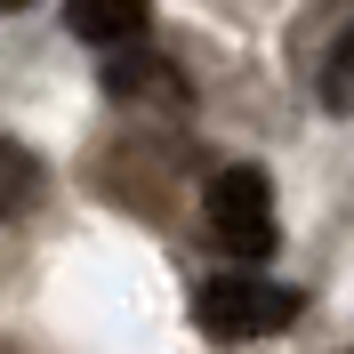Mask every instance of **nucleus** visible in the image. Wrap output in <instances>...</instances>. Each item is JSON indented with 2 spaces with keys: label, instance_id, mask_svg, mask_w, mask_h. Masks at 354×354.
Instances as JSON below:
<instances>
[{
  "label": "nucleus",
  "instance_id": "obj_3",
  "mask_svg": "<svg viewBox=\"0 0 354 354\" xmlns=\"http://www.w3.org/2000/svg\"><path fill=\"white\" fill-rule=\"evenodd\" d=\"M145 17H153V0H65L73 41H88V48H129L145 32Z\"/></svg>",
  "mask_w": 354,
  "mask_h": 354
},
{
  "label": "nucleus",
  "instance_id": "obj_6",
  "mask_svg": "<svg viewBox=\"0 0 354 354\" xmlns=\"http://www.w3.org/2000/svg\"><path fill=\"white\" fill-rule=\"evenodd\" d=\"M17 8H32V0H0V17H17Z\"/></svg>",
  "mask_w": 354,
  "mask_h": 354
},
{
  "label": "nucleus",
  "instance_id": "obj_1",
  "mask_svg": "<svg viewBox=\"0 0 354 354\" xmlns=\"http://www.w3.org/2000/svg\"><path fill=\"white\" fill-rule=\"evenodd\" d=\"M194 322L209 338H266V330H290L298 322V290L266 282V274H218V282H201Z\"/></svg>",
  "mask_w": 354,
  "mask_h": 354
},
{
  "label": "nucleus",
  "instance_id": "obj_5",
  "mask_svg": "<svg viewBox=\"0 0 354 354\" xmlns=\"http://www.w3.org/2000/svg\"><path fill=\"white\" fill-rule=\"evenodd\" d=\"M322 105H330V113H354V24L330 41V57H322Z\"/></svg>",
  "mask_w": 354,
  "mask_h": 354
},
{
  "label": "nucleus",
  "instance_id": "obj_2",
  "mask_svg": "<svg viewBox=\"0 0 354 354\" xmlns=\"http://www.w3.org/2000/svg\"><path fill=\"white\" fill-rule=\"evenodd\" d=\"M201 209H209V234H218L225 258H266L274 250V185H266V169H250V161L218 169Z\"/></svg>",
  "mask_w": 354,
  "mask_h": 354
},
{
  "label": "nucleus",
  "instance_id": "obj_4",
  "mask_svg": "<svg viewBox=\"0 0 354 354\" xmlns=\"http://www.w3.org/2000/svg\"><path fill=\"white\" fill-rule=\"evenodd\" d=\"M32 201H41V153L0 129V218H24Z\"/></svg>",
  "mask_w": 354,
  "mask_h": 354
}]
</instances>
